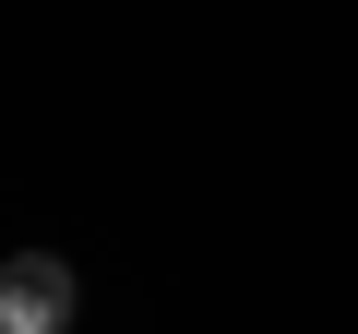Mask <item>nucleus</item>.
<instances>
[{
  "label": "nucleus",
  "instance_id": "nucleus-1",
  "mask_svg": "<svg viewBox=\"0 0 358 334\" xmlns=\"http://www.w3.org/2000/svg\"><path fill=\"white\" fill-rule=\"evenodd\" d=\"M72 263L60 251H13L0 263V334H72Z\"/></svg>",
  "mask_w": 358,
  "mask_h": 334
}]
</instances>
